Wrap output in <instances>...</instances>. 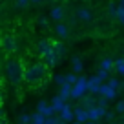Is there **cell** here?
<instances>
[{"instance_id":"39","label":"cell","mask_w":124,"mask_h":124,"mask_svg":"<svg viewBox=\"0 0 124 124\" xmlns=\"http://www.w3.org/2000/svg\"><path fill=\"white\" fill-rule=\"evenodd\" d=\"M86 124H99V122H89V120H88V122H86Z\"/></svg>"},{"instance_id":"12","label":"cell","mask_w":124,"mask_h":124,"mask_svg":"<svg viewBox=\"0 0 124 124\" xmlns=\"http://www.w3.org/2000/svg\"><path fill=\"white\" fill-rule=\"evenodd\" d=\"M49 104H51V108L55 109V113H60L62 109L66 108V101H62V99L58 97V95H55V97L51 99V102H49Z\"/></svg>"},{"instance_id":"4","label":"cell","mask_w":124,"mask_h":124,"mask_svg":"<svg viewBox=\"0 0 124 124\" xmlns=\"http://www.w3.org/2000/svg\"><path fill=\"white\" fill-rule=\"evenodd\" d=\"M0 49L4 51V53L11 55L16 51V39L11 35V33H6V35L0 37Z\"/></svg>"},{"instance_id":"37","label":"cell","mask_w":124,"mask_h":124,"mask_svg":"<svg viewBox=\"0 0 124 124\" xmlns=\"http://www.w3.org/2000/svg\"><path fill=\"white\" fill-rule=\"evenodd\" d=\"M119 6H120L122 9H124V0H120V4H119Z\"/></svg>"},{"instance_id":"28","label":"cell","mask_w":124,"mask_h":124,"mask_svg":"<svg viewBox=\"0 0 124 124\" xmlns=\"http://www.w3.org/2000/svg\"><path fill=\"white\" fill-rule=\"evenodd\" d=\"M53 82H55V84H58V86H64V84H66V82H64V75H55Z\"/></svg>"},{"instance_id":"31","label":"cell","mask_w":124,"mask_h":124,"mask_svg":"<svg viewBox=\"0 0 124 124\" xmlns=\"http://www.w3.org/2000/svg\"><path fill=\"white\" fill-rule=\"evenodd\" d=\"M58 122H60V119H58V117H49V119L44 120V124H58Z\"/></svg>"},{"instance_id":"9","label":"cell","mask_w":124,"mask_h":124,"mask_svg":"<svg viewBox=\"0 0 124 124\" xmlns=\"http://www.w3.org/2000/svg\"><path fill=\"white\" fill-rule=\"evenodd\" d=\"M101 84H102V82L97 78V75H93V77H88V93H89V95H95V97H97Z\"/></svg>"},{"instance_id":"17","label":"cell","mask_w":124,"mask_h":124,"mask_svg":"<svg viewBox=\"0 0 124 124\" xmlns=\"http://www.w3.org/2000/svg\"><path fill=\"white\" fill-rule=\"evenodd\" d=\"M77 16H78V20H82V22H89V20H91V11L86 9V8H80L77 11Z\"/></svg>"},{"instance_id":"18","label":"cell","mask_w":124,"mask_h":124,"mask_svg":"<svg viewBox=\"0 0 124 124\" xmlns=\"http://www.w3.org/2000/svg\"><path fill=\"white\" fill-rule=\"evenodd\" d=\"M58 97L62 99V101H70V97H71V86H68V84H64V86H60V93H58Z\"/></svg>"},{"instance_id":"6","label":"cell","mask_w":124,"mask_h":124,"mask_svg":"<svg viewBox=\"0 0 124 124\" xmlns=\"http://www.w3.org/2000/svg\"><path fill=\"white\" fill-rule=\"evenodd\" d=\"M97 97H102V99H106V101H113V99L117 97V91L115 89H111L106 82H102L101 84V88H99V93H97Z\"/></svg>"},{"instance_id":"22","label":"cell","mask_w":124,"mask_h":124,"mask_svg":"<svg viewBox=\"0 0 124 124\" xmlns=\"http://www.w3.org/2000/svg\"><path fill=\"white\" fill-rule=\"evenodd\" d=\"M106 84H108L111 89H115V91L120 88V80H119V78H113V77H109L108 80H106Z\"/></svg>"},{"instance_id":"19","label":"cell","mask_w":124,"mask_h":124,"mask_svg":"<svg viewBox=\"0 0 124 124\" xmlns=\"http://www.w3.org/2000/svg\"><path fill=\"white\" fill-rule=\"evenodd\" d=\"M113 70H115L119 75H124V58H117V60H113Z\"/></svg>"},{"instance_id":"42","label":"cell","mask_w":124,"mask_h":124,"mask_svg":"<svg viewBox=\"0 0 124 124\" xmlns=\"http://www.w3.org/2000/svg\"><path fill=\"white\" fill-rule=\"evenodd\" d=\"M0 70H2V60H0Z\"/></svg>"},{"instance_id":"21","label":"cell","mask_w":124,"mask_h":124,"mask_svg":"<svg viewBox=\"0 0 124 124\" xmlns=\"http://www.w3.org/2000/svg\"><path fill=\"white\" fill-rule=\"evenodd\" d=\"M44 120H46V117L35 111L33 115H31V122H29V124H44Z\"/></svg>"},{"instance_id":"32","label":"cell","mask_w":124,"mask_h":124,"mask_svg":"<svg viewBox=\"0 0 124 124\" xmlns=\"http://www.w3.org/2000/svg\"><path fill=\"white\" fill-rule=\"evenodd\" d=\"M115 111H117V113H124V101H119V102H117Z\"/></svg>"},{"instance_id":"2","label":"cell","mask_w":124,"mask_h":124,"mask_svg":"<svg viewBox=\"0 0 124 124\" xmlns=\"http://www.w3.org/2000/svg\"><path fill=\"white\" fill-rule=\"evenodd\" d=\"M47 77V68L44 66V62H33L27 68H24V82L35 86L44 82Z\"/></svg>"},{"instance_id":"36","label":"cell","mask_w":124,"mask_h":124,"mask_svg":"<svg viewBox=\"0 0 124 124\" xmlns=\"http://www.w3.org/2000/svg\"><path fill=\"white\" fill-rule=\"evenodd\" d=\"M4 115H6V113H4V109L0 108V119H4Z\"/></svg>"},{"instance_id":"30","label":"cell","mask_w":124,"mask_h":124,"mask_svg":"<svg viewBox=\"0 0 124 124\" xmlns=\"http://www.w3.org/2000/svg\"><path fill=\"white\" fill-rule=\"evenodd\" d=\"M39 26L42 27V29H47V18L46 16H40L39 18Z\"/></svg>"},{"instance_id":"14","label":"cell","mask_w":124,"mask_h":124,"mask_svg":"<svg viewBox=\"0 0 124 124\" xmlns=\"http://www.w3.org/2000/svg\"><path fill=\"white\" fill-rule=\"evenodd\" d=\"M53 51H55V55L58 57V60H60V58L66 55V46H64V42H60V40H53Z\"/></svg>"},{"instance_id":"1","label":"cell","mask_w":124,"mask_h":124,"mask_svg":"<svg viewBox=\"0 0 124 124\" xmlns=\"http://www.w3.org/2000/svg\"><path fill=\"white\" fill-rule=\"evenodd\" d=\"M4 73H6V80L11 86H18L20 82H24V66L18 58L9 57L4 62Z\"/></svg>"},{"instance_id":"35","label":"cell","mask_w":124,"mask_h":124,"mask_svg":"<svg viewBox=\"0 0 124 124\" xmlns=\"http://www.w3.org/2000/svg\"><path fill=\"white\" fill-rule=\"evenodd\" d=\"M42 0H29V4H40Z\"/></svg>"},{"instance_id":"3","label":"cell","mask_w":124,"mask_h":124,"mask_svg":"<svg viewBox=\"0 0 124 124\" xmlns=\"http://www.w3.org/2000/svg\"><path fill=\"white\" fill-rule=\"evenodd\" d=\"M84 95H88V77H77V82L71 86V97L73 101H80Z\"/></svg>"},{"instance_id":"26","label":"cell","mask_w":124,"mask_h":124,"mask_svg":"<svg viewBox=\"0 0 124 124\" xmlns=\"http://www.w3.org/2000/svg\"><path fill=\"white\" fill-rule=\"evenodd\" d=\"M97 78H99L101 82H106V80L109 78V73H108V71H104V70H99V73H97Z\"/></svg>"},{"instance_id":"33","label":"cell","mask_w":124,"mask_h":124,"mask_svg":"<svg viewBox=\"0 0 124 124\" xmlns=\"http://www.w3.org/2000/svg\"><path fill=\"white\" fill-rule=\"evenodd\" d=\"M27 6H29V0H16V8H27Z\"/></svg>"},{"instance_id":"13","label":"cell","mask_w":124,"mask_h":124,"mask_svg":"<svg viewBox=\"0 0 124 124\" xmlns=\"http://www.w3.org/2000/svg\"><path fill=\"white\" fill-rule=\"evenodd\" d=\"M55 33H57V35L64 40V39H68V37H70V27H68L64 22H58L57 26H55Z\"/></svg>"},{"instance_id":"15","label":"cell","mask_w":124,"mask_h":124,"mask_svg":"<svg viewBox=\"0 0 124 124\" xmlns=\"http://www.w3.org/2000/svg\"><path fill=\"white\" fill-rule=\"evenodd\" d=\"M80 102H82V108H91V106H97V97H95V95H84V97L80 99Z\"/></svg>"},{"instance_id":"5","label":"cell","mask_w":124,"mask_h":124,"mask_svg":"<svg viewBox=\"0 0 124 124\" xmlns=\"http://www.w3.org/2000/svg\"><path fill=\"white\" fill-rule=\"evenodd\" d=\"M86 111H88V120H89V122H97V120L104 119L106 109L104 108H99V106H91V108H88Z\"/></svg>"},{"instance_id":"25","label":"cell","mask_w":124,"mask_h":124,"mask_svg":"<svg viewBox=\"0 0 124 124\" xmlns=\"http://www.w3.org/2000/svg\"><path fill=\"white\" fill-rule=\"evenodd\" d=\"M115 18L119 20L120 24H124V9L120 6H117V11H115Z\"/></svg>"},{"instance_id":"44","label":"cell","mask_w":124,"mask_h":124,"mask_svg":"<svg viewBox=\"0 0 124 124\" xmlns=\"http://www.w3.org/2000/svg\"><path fill=\"white\" fill-rule=\"evenodd\" d=\"M82 2H86V0H82Z\"/></svg>"},{"instance_id":"29","label":"cell","mask_w":124,"mask_h":124,"mask_svg":"<svg viewBox=\"0 0 124 124\" xmlns=\"http://www.w3.org/2000/svg\"><path fill=\"white\" fill-rule=\"evenodd\" d=\"M115 11H117V4H115V2H109V6H108L109 16H115Z\"/></svg>"},{"instance_id":"23","label":"cell","mask_w":124,"mask_h":124,"mask_svg":"<svg viewBox=\"0 0 124 124\" xmlns=\"http://www.w3.org/2000/svg\"><path fill=\"white\" fill-rule=\"evenodd\" d=\"M64 82H66L68 86H73L75 82H77V75H75V73H68V75H64Z\"/></svg>"},{"instance_id":"11","label":"cell","mask_w":124,"mask_h":124,"mask_svg":"<svg viewBox=\"0 0 124 124\" xmlns=\"http://www.w3.org/2000/svg\"><path fill=\"white\" fill-rule=\"evenodd\" d=\"M64 15H66V13H64V9H62L60 6H53V8H51V11H49V16H51V20H55L57 24L64 20Z\"/></svg>"},{"instance_id":"43","label":"cell","mask_w":124,"mask_h":124,"mask_svg":"<svg viewBox=\"0 0 124 124\" xmlns=\"http://www.w3.org/2000/svg\"><path fill=\"white\" fill-rule=\"evenodd\" d=\"M109 124H115V122H109Z\"/></svg>"},{"instance_id":"24","label":"cell","mask_w":124,"mask_h":124,"mask_svg":"<svg viewBox=\"0 0 124 124\" xmlns=\"http://www.w3.org/2000/svg\"><path fill=\"white\" fill-rule=\"evenodd\" d=\"M16 122H18V124H29L31 122V115H27V113H20L18 119H16Z\"/></svg>"},{"instance_id":"10","label":"cell","mask_w":124,"mask_h":124,"mask_svg":"<svg viewBox=\"0 0 124 124\" xmlns=\"http://www.w3.org/2000/svg\"><path fill=\"white\" fill-rule=\"evenodd\" d=\"M49 49H51V40L42 39V40H39V42H37V55H39L40 58H42Z\"/></svg>"},{"instance_id":"16","label":"cell","mask_w":124,"mask_h":124,"mask_svg":"<svg viewBox=\"0 0 124 124\" xmlns=\"http://www.w3.org/2000/svg\"><path fill=\"white\" fill-rule=\"evenodd\" d=\"M71 66H73V73H82V70H84V64H82L80 57H73L71 58Z\"/></svg>"},{"instance_id":"27","label":"cell","mask_w":124,"mask_h":124,"mask_svg":"<svg viewBox=\"0 0 124 124\" xmlns=\"http://www.w3.org/2000/svg\"><path fill=\"white\" fill-rule=\"evenodd\" d=\"M46 108H47V102H46V101H39V104H37V113H40V115H42Z\"/></svg>"},{"instance_id":"34","label":"cell","mask_w":124,"mask_h":124,"mask_svg":"<svg viewBox=\"0 0 124 124\" xmlns=\"http://www.w3.org/2000/svg\"><path fill=\"white\" fill-rule=\"evenodd\" d=\"M113 117H115V113H113V111H108V109H106L104 119H106V120H113Z\"/></svg>"},{"instance_id":"40","label":"cell","mask_w":124,"mask_h":124,"mask_svg":"<svg viewBox=\"0 0 124 124\" xmlns=\"http://www.w3.org/2000/svg\"><path fill=\"white\" fill-rule=\"evenodd\" d=\"M0 106H2V95H0Z\"/></svg>"},{"instance_id":"7","label":"cell","mask_w":124,"mask_h":124,"mask_svg":"<svg viewBox=\"0 0 124 124\" xmlns=\"http://www.w3.org/2000/svg\"><path fill=\"white\" fill-rule=\"evenodd\" d=\"M73 119H75V122L86 124V122H88V111H86V108H82V106H75V108H73Z\"/></svg>"},{"instance_id":"41","label":"cell","mask_w":124,"mask_h":124,"mask_svg":"<svg viewBox=\"0 0 124 124\" xmlns=\"http://www.w3.org/2000/svg\"><path fill=\"white\" fill-rule=\"evenodd\" d=\"M71 124H80V122H75V120H73V122H71Z\"/></svg>"},{"instance_id":"8","label":"cell","mask_w":124,"mask_h":124,"mask_svg":"<svg viewBox=\"0 0 124 124\" xmlns=\"http://www.w3.org/2000/svg\"><path fill=\"white\" fill-rule=\"evenodd\" d=\"M58 119H60V122H64V124H66V122H73V120H75L73 119V106L66 102V108L58 113Z\"/></svg>"},{"instance_id":"20","label":"cell","mask_w":124,"mask_h":124,"mask_svg":"<svg viewBox=\"0 0 124 124\" xmlns=\"http://www.w3.org/2000/svg\"><path fill=\"white\" fill-rule=\"evenodd\" d=\"M101 70H104V71L109 73V71L113 70V60H111V58H102V60H101Z\"/></svg>"},{"instance_id":"38","label":"cell","mask_w":124,"mask_h":124,"mask_svg":"<svg viewBox=\"0 0 124 124\" xmlns=\"http://www.w3.org/2000/svg\"><path fill=\"white\" fill-rule=\"evenodd\" d=\"M0 124H6V119H0Z\"/></svg>"}]
</instances>
